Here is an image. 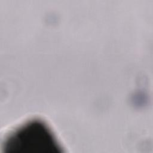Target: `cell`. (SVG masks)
<instances>
[{
	"label": "cell",
	"instance_id": "cell-1",
	"mask_svg": "<svg viewBox=\"0 0 153 153\" xmlns=\"http://www.w3.org/2000/svg\"><path fill=\"white\" fill-rule=\"evenodd\" d=\"M4 148L10 153H53L60 148L46 124L32 120L13 131L6 138Z\"/></svg>",
	"mask_w": 153,
	"mask_h": 153
}]
</instances>
